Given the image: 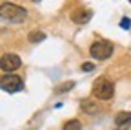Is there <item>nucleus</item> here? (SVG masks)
Wrapping results in <instances>:
<instances>
[{
    "mask_svg": "<svg viewBox=\"0 0 131 130\" xmlns=\"http://www.w3.org/2000/svg\"><path fill=\"white\" fill-rule=\"evenodd\" d=\"M26 17H27V9L26 7L16 6V4H11V2L0 4V19L18 24V22H24Z\"/></svg>",
    "mask_w": 131,
    "mask_h": 130,
    "instance_id": "1",
    "label": "nucleus"
},
{
    "mask_svg": "<svg viewBox=\"0 0 131 130\" xmlns=\"http://www.w3.org/2000/svg\"><path fill=\"white\" fill-rule=\"evenodd\" d=\"M113 50H115V48H113L111 42H107V40H96L89 48V55L93 59H96V60H106V59H109L113 55Z\"/></svg>",
    "mask_w": 131,
    "mask_h": 130,
    "instance_id": "2",
    "label": "nucleus"
},
{
    "mask_svg": "<svg viewBox=\"0 0 131 130\" xmlns=\"http://www.w3.org/2000/svg\"><path fill=\"white\" fill-rule=\"evenodd\" d=\"M0 88L7 93H16L24 88V79L15 73H6L0 77Z\"/></svg>",
    "mask_w": 131,
    "mask_h": 130,
    "instance_id": "3",
    "label": "nucleus"
},
{
    "mask_svg": "<svg viewBox=\"0 0 131 130\" xmlns=\"http://www.w3.org/2000/svg\"><path fill=\"white\" fill-rule=\"evenodd\" d=\"M113 93H115L113 83L107 81V79H104V77L98 79L96 83L93 84V95L96 97V99H100V101H109L113 97Z\"/></svg>",
    "mask_w": 131,
    "mask_h": 130,
    "instance_id": "4",
    "label": "nucleus"
},
{
    "mask_svg": "<svg viewBox=\"0 0 131 130\" xmlns=\"http://www.w3.org/2000/svg\"><path fill=\"white\" fill-rule=\"evenodd\" d=\"M22 66V60L16 53H4L0 57V68L6 73H13L15 70H18Z\"/></svg>",
    "mask_w": 131,
    "mask_h": 130,
    "instance_id": "5",
    "label": "nucleus"
},
{
    "mask_svg": "<svg viewBox=\"0 0 131 130\" xmlns=\"http://www.w3.org/2000/svg\"><path fill=\"white\" fill-rule=\"evenodd\" d=\"M91 17H93V11L84 9V7H78V9H75V11L71 13V20H73L75 24H88Z\"/></svg>",
    "mask_w": 131,
    "mask_h": 130,
    "instance_id": "6",
    "label": "nucleus"
},
{
    "mask_svg": "<svg viewBox=\"0 0 131 130\" xmlns=\"http://www.w3.org/2000/svg\"><path fill=\"white\" fill-rule=\"evenodd\" d=\"M115 125L118 130H127L131 126V112H118L115 116Z\"/></svg>",
    "mask_w": 131,
    "mask_h": 130,
    "instance_id": "7",
    "label": "nucleus"
},
{
    "mask_svg": "<svg viewBox=\"0 0 131 130\" xmlns=\"http://www.w3.org/2000/svg\"><path fill=\"white\" fill-rule=\"evenodd\" d=\"M80 108L86 114H96V110H98V106H96V103L93 99H82L80 101Z\"/></svg>",
    "mask_w": 131,
    "mask_h": 130,
    "instance_id": "8",
    "label": "nucleus"
},
{
    "mask_svg": "<svg viewBox=\"0 0 131 130\" xmlns=\"http://www.w3.org/2000/svg\"><path fill=\"white\" fill-rule=\"evenodd\" d=\"M46 39V33L44 31H31V33L27 35V40L31 42V44H38V42H42Z\"/></svg>",
    "mask_w": 131,
    "mask_h": 130,
    "instance_id": "9",
    "label": "nucleus"
},
{
    "mask_svg": "<svg viewBox=\"0 0 131 130\" xmlns=\"http://www.w3.org/2000/svg\"><path fill=\"white\" fill-rule=\"evenodd\" d=\"M62 130H82V123L78 119H69L68 123H64Z\"/></svg>",
    "mask_w": 131,
    "mask_h": 130,
    "instance_id": "10",
    "label": "nucleus"
},
{
    "mask_svg": "<svg viewBox=\"0 0 131 130\" xmlns=\"http://www.w3.org/2000/svg\"><path fill=\"white\" fill-rule=\"evenodd\" d=\"M73 86H75L73 81H66V83H62V84L55 86V93H66V92H69Z\"/></svg>",
    "mask_w": 131,
    "mask_h": 130,
    "instance_id": "11",
    "label": "nucleus"
},
{
    "mask_svg": "<svg viewBox=\"0 0 131 130\" xmlns=\"http://www.w3.org/2000/svg\"><path fill=\"white\" fill-rule=\"evenodd\" d=\"M120 28H122V29H129V28H131V19L124 17V19L120 20Z\"/></svg>",
    "mask_w": 131,
    "mask_h": 130,
    "instance_id": "12",
    "label": "nucleus"
},
{
    "mask_svg": "<svg viewBox=\"0 0 131 130\" xmlns=\"http://www.w3.org/2000/svg\"><path fill=\"white\" fill-rule=\"evenodd\" d=\"M93 70H95L93 62H84V64H82V72H93Z\"/></svg>",
    "mask_w": 131,
    "mask_h": 130,
    "instance_id": "13",
    "label": "nucleus"
},
{
    "mask_svg": "<svg viewBox=\"0 0 131 130\" xmlns=\"http://www.w3.org/2000/svg\"><path fill=\"white\" fill-rule=\"evenodd\" d=\"M31 2H40V0H31Z\"/></svg>",
    "mask_w": 131,
    "mask_h": 130,
    "instance_id": "14",
    "label": "nucleus"
},
{
    "mask_svg": "<svg viewBox=\"0 0 131 130\" xmlns=\"http://www.w3.org/2000/svg\"><path fill=\"white\" fill-rule=\"evenodd\" d=\"M129 4H131V0H129Z\"/></svg>",
    "mask_w": 131,
    "mask_h": 130,
    "instance_id": "15",
    "label": "nucleus"
}]
</instances>
